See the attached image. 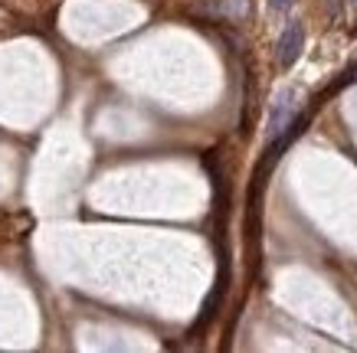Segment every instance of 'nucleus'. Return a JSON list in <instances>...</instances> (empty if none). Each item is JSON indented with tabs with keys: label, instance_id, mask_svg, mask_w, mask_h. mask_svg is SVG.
<instances>
[{
	"label": "nucleus",
	"instance_id": "1",
	"mask_svg": "<svg viewBox=\"0 0 357 353\" xmlns=\"http://www.w3.org/2000/svg\"><path fill=\"white\" fill-rule=\"evenodd\" d=\"M187 10L204 20H246L249 0H194Z\"/></svg>",
	"mask_w": 357,
	"mask_h": 353
},
{
	"label": "nucleus",
	"instance_id": "2",
	"mask_svg": "<svg viewBox=\"0 0 357 353\" xmlns=\"http://www.w3.org/2000/svg\"><path fill=\"white\" fill-rule=\"evenodd\" d=\"M305 49V23L302 20H292L279 36V46H275V53H279V65L282 69H292L298 63V56Z\"/></svg>",
	"mask_w": 357,
	"mask_h": 353
},
{
	"label": "nucleus",
	"instance_id": "4",
	"mask_svg": "<svg viewBox=\"0 0 357 353\" xmlns=\"http://www.w3.org/2000/svg\"><path fill=\"white\" fill-rule=\"evenodd\" d=\"M354 3H357V0H354Z\"/></svg>",
	"mask_w": 357,
	"mask_h": 353
},
{
	"label": "nucleus",
	"instance_id": "3",
	"mask_svg": "<svg viewBox=\"0 0 357 353\" xmlns=\"http://www.w3.org/2000/svg\"><path fill=\"white\" fill-rule=\"evenodd\" d=\"M292 3H295V0H269V7H272V10H275V13H282V10H292Z\"/></svg>",
	"mask_w": 357,
	"mask_h": 353
}]
</instances>
